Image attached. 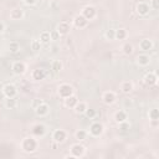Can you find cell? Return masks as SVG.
<instances>
[{
    "instance_id": "1",
    "label": "cell",
    "mask_w": 159,
    "mask_h": 159,
    "mask_svg": "<svg viewBox=\"0 0 159 159\" xmlns=\"http://www.w3.org/2000/svg\"><path fill=\"white\" fill-rule=\"evenodd\" d=\"M39 147L37 140L35 139V137H26L21 140V149L25 153H34Z\"/></svg>"
},
{
    "instance_id": "2",
    "label": "cell",
    "mask_w": 159,
    "mask_h": 159,
    "mask_svg": "<svg viewBox=\"0 0 159 159\" xmlns=\"http://www.w3.org/2000/svg\"><path fill=\"white\" fill-rule=\"evenodd\" d=\"M86 154V148L81 143H76L70 148V155L72 158H82Z\"/></svg>"
},
{
    "instance_id": "3",
    "label": "cell",
    "mask_w": 159,
    "mask_h": 159,
    "mask_svg": "<svg viewBox=\"0 0 159 159\" xmlns=\"http://www.w3.org/2000/svg\"><path fill=\"white\" fill-rule=\"evenodd\" d=\"M57 93H58V96L61 98L65 99V98H67V97H70V96L73 94V87L70 83H62V84L58 86Z\"/></svg>"
},
{
    "instance_id": "4",
    "label": "cell",
    "mask_w": 159,
    "mask_h": 159,
    "mask_svg": "<svg viewBox=\"0 0 159 159\" xmlns=\"http://www.w3.org/2000/svg\"><path fill=\"white\" fill-rule=\"evenodd\" d=\"M103 132H104V127L101 122H93L89 125V134L92 137H99L103 134Z\"/></svg>"
},
{
    "instance_id": "5",
    "label": "cell",
    "mask_w": 159,
    "mask_h": 159,
    "mask_svg": "<svg viewBox=\"0 0 159 159\" xmlns=\"http://www.w3.org/2000/svg\"><path fill=\"white\" fill-rule=\"evenodd\" d=\"M81 14L89 21V20H93V19L97 16V10H96L94 6L87 5V6H84V7L82 9V12H81Z\"/></svg>"
},
{
    "instance_id": "6",
    "label": "cell",
    "mask_w": 159,
    "mask_h": 159,
    "mask_svg": "<svg viewBox=\"0 0 159 159\" xmlns=\"http://www.w3.org/2000/svg\"><path fill=\"white\" fill-rule=\"evenodd\" d=\"M52 139H53L55 143H58V144L63 143V142L67 139V133H66V130H65V129H56V130H53V133H52Z\"/></svg>"
},
{
    "instance_id": "7",
    "label": "cell",
    "mask_w": 159,
    "mask_h": 159,
    "mask_svg": "<svg viewBox=\"0 0 159 159\" xmlns=\"http://www.w3.org/2000/svg\"><path fill=\"white\" fill-rule=\"evenodd\" d=\"M2 94L5 96V98H11L15 97L17 94V88L12 84V83H7L2 87Z\"/></svg>"
},
{
    "instance_id": "8",
    "label": "cell",
    "mask_w": 159,
    "mask_h": 159,
    "mask_svg": "<svg viewBox=\"0 0 159 159\" xmlns=\"http://www.w3.org/2000/svg\"><path fill=\"white\" fill-rule=\"evenodd\" d=\"M102 101L104 104L107 106H112L116 101H117V96L113 91H106L103 94H102Z\"/></svg>"
},
{
    "instance_id": "9",
    "label": "cell",
    "mask_w": 159,
    "mask_h": 159,
    "mask_svg": "<svg viewBox=\"0 0 159 159\" xmlns=\"http://www.w3.org/2000/svg\"><path fill=\"white\" fill-rule=\"evenodd\" d=\"M11 70H12V72H14L15 75H17V76L24 75V73L26 72V63L22 62V61H16V62L12 63Z\"/></svg>"
},
{
    "instance_id": "10",
    "label": "cell",
    "mask_w": 159,
    "mask_h": 159,
    "mask_svg": "<svg viewBox=\"0 0 159 159\" xmlns=\"http://www.w3.org/2000/svg\"><path fill=\"white\" fill-rule=\"evenodd\" d=\"M143 82H144V84H145V86H148V87L155 86V84H157V82H158V76H157L154 72H148V73L144 76Z\"/></svg>"
},
{
    "instance_id": "11",
    "label": "cell",
    "mask_w": 159,
    "mask_h": 159,
    "mask_svg": "<svg viewBox=\"0 0 159 159\" xmlns=\"http://www.w3.org/2000/svg\"><path fill=\"white\" fill-rule=\"evenodd\" d=\"M135 11H137V14H139L140 16H145V15L149 14V11H150V6H149V4L142 1V2H138V4H137V6H135Z\"/></svg>"
},
{
    "instance_id": "12",
    "label": "cell",
    "mask_w": 159,
    "mask_h": 159,
    "mask_svg": "<svg viewBox=\"0 0 159 159\" xmlns=\"http://www.w3.org/2000/svg\"><path fill=\"white\" fill-rule=\"evenodd\" d=\"M87 24H88V20H87L82 14L76 15L75 19H73V25H75L77 29H83V27L87 26Z\"/></svg>"
},
{
    "instance_id": "13",
    "label": "cell",
    "mask_w": 159,
    "mask_h": 159,
    "mask_svg": "<svg viewBox=\"0 0 159 159\" xmlns=\"http://www.w3.org/2000/svg\"><path fill=\"white\" fill-rule=\"evenodd\" d=\"M56 30L58 31V34L61 36H65V35L70 34V31H71V24L67 22V21H62V22H60L57 25V29Z\"/></svg>"
},
{
    "instance_id": "14",
    "label": "cell",
    "mask_w": 159,
    "mask_h": 159,
    "mask_svg": "<svg viewBox=\"0 0 159 159\" xmlns=\"http://www.w3.org/2000/svg\"><path fill=\"white\" fill-rule=\"evenodd\" d=\"M34 137H43L46 133V127L42 123H36L31 129Z\"/></svg>"
},
{
    "instance_id": "15",
    "label": "cell",
    "mask_w": 159,
    "mask_h": 159,
    "mask_svg": "<svg viewBox=\"0 0 159 159\" xmlns=\"http://www.w3.org/2000/svg\"><path fill=\"white\" fill-rule=\"evenodd\" d=\"M48 111H50V107H48V104H46L45 102H42V103H40L37 107H35V113H36V116H39V117L46 116V114L48 113Z\"/></svg>"
},
{
    "instance_id": "16",
    "label": "cell",
    "mask_w": 159,
    "mask_h": 159,
    "mask_svg": "<svg viewBox=\"0 0 159 159\" xmlns=\"http://www.w3.org/2000/svg\"><path fill=\"white\" fill-rule=\"evenodd\" d=\"M119 88H120V92H122V93L129 94V93L134 89V84H133V82H130V81H123V82L120 83Z\"/></svg>"
},
{
    "instance_id": "17",
    "label": "cell",
    "mask_w": 159,
    "mask_h": 159,
    "mask_svg": "<svg viewBox=\"0 0 159 159\" xmlns=\"http://www.w3.org/2000/svg\"><path fill=\"white\" fill-rule=\"evenodd\" d=\"M24 17V10L21 7H15L10 11V19L11 20H21Z\"/></svg>"
},
{
    "instance_id": "18",
    "label": "cell",
    "mask_w": 159,
    "mask_h": 159,
    "mask_svg": "<svg viewBox=\"0 0 159 159\" xmlns=\"http://www.w3.org/2000/svg\"><path fill=\"white\" fill-rule=\"evenodd\" d=\"M46 77V72L43 68H36L32 71V80L35 81H41Z\"/></svg>"
},
{
    "instance_id": "19",
    "label": "cell",
    "mask_w": 159,
    "mask_h": 159,
    "mask_svg": "<svg viewBox=\"0 0 159 159\" xmlns=\"http://www.w3.org/2000/svg\"><path fill=\"white\" fill-rule=\"evenodd\" d=\"M87 108H88L87 103H86V102H81V101H78V102L76 103V106L73 107L75 113H77V114H84V112H86Z\"/></svg>"
},
{
    "instance_id": "20",
    "label": "cell",
    "mask_w": 159,
    "mask_h": 159,
    "mask_svg": "<svg viewBox=\"0 0 159 159\" xmlns=\"http://www.w3.org/2000/svg\"><path fill=\"white\" fill-rule=\"evenodd\" d=\"M77 102H78V98H77V96H75V94H72V96H70V97H67V98L63 99V103H65V106H66L67 108H73Z\"/></svg>"
},
{
    "instance_id": "21",
    "label": "cell",
    "mask_w": 159,
    "mask_h": 159,
    "mask_svg": "<svg viewBox=\"0 0 159 159\" xmlns=\"http://www.w3.org/2000/svg\"><path fill=\"white\" fill-rule=\"evenodd\" d=\"M139 47H140V50H143V51H149V50H152V47H153V42H152V40H149V39H143V40H140V42H139Z\"/></svg>"
},
{
    "instance_id": "22",
    "label": "cell",
    "mask_w": 159,
    "mask_h": 159,
    "mask_svg": "<svg viewBox=\"0 0 159 159\" xmlns=\"http://www.w3.org/2000/svg\"><path fill=\"white\" fill-rule=\"evenodd\" d=\"M149 62H150V57H149L148 55H145V53L138 55V57H137V63H138L139 66H148Z\"/></svg>"
},
{
    "instance_id": "23",
    "label": "cell",
    "mask_w": 159,
    "mask_h": 159,
    "mask_svg": "<svg viewBox=\"0 0 159 159\" xmlns=\"http://www.w3.org/2000/svg\"><path fill=\"white\" fill-rule=\"evenodd\" d=\"M114 120H116V123H120V122L127 120V113L124 111H117L114 113Z\"/></svg>"
},
{
    "instance_id": "24",
    "label": "cell",
    "mask_w": 159,
    "mask_h": 159,
    "mask_svg": "<svg viewBox=\"0 0 159 159\" xmlns=\"http://www.w3.org/2000/svg\"><path fill=\"white\" fill-rule=\"evenodd\" d=\"M127 36H128V32L125 29H118V30H116L114 40H125Z\"/></svg>"
},
{
    "instance_id": "25",
    "label": "cell",
    "mask_w": 159,
    "mask_h": 159,
    "mask_svg": "<svg viewBox=\"0 0 159 159\" xmlns=\"http://www.w3.org/2000/svg\"><path fill=\"white\" fill-rule=\"evenodd\" d=\"M51 41V36H50V31H42L40 34V42L41 43H48Z\"/></svg>"
},
{
    "instance_id": "26",
    "label": "cell",
    "mask_w": 159,
    "mask_h": 159,
    "mask_svg": "<svg viewBox=\"0 0 159 159\" xmlns=\"http://www.w3.org/2000/svg\"><path fill=\"white\" fill-rule=\"evenodd\" d=\"M122 51H123V53H124V55L129 56V55H132V53H133L134 47H133V45H132V43L127 42V43H124V45L122 46Z\"/></svg>"
},
{
    "instance_id": "27",
    "label": "cell",
    "mask_w": 159,
    "mask_h": 159,
    "mask_svg": "<svg viewBox=\"0 0 159 159\" xmlns=\"http://www.w3.org/2000/svg\"><path fill=\"white\" fill-rule=\"evenodd\" d=\"M75 138H76L77 140H80V142L84 140V139L87 138V132H86L84 129H78V130L75 132Z\"/></svg>"
},
{
    "instance_id": "28",
    "label": "cell",
    "mask_w": 159,
    "mask_h": 159,
    "mask_svg": "<svg viewBox=\"0 0 159 159\" xmlns=\"http://www.w3.org/2000/svg\"><path fill=\"white\" fill-rule=\"evenodd\" d=\"M4 104H5V107H6L7 109H12V108H15V107H16L17 102H16L15 97H11V98H6Z\"/></svg>"
},
{
    "instance_id": "29",
    "label": "cell",
    "mask_w": 159,
    "mask_h": 159,
    "mask_svg": "<svg viewBox=\"0 0 159 159\" xmlns=\"http://www.w3.org/2000/svg\"><path fill=\"white\" fill-rule=\"evenodd\" d=\"M148 117H149L150 120H158L159 119V111H158V108L150 109L149 113H148Z\"/></svg>"
},
{
    "instance_id": "30",
    "label": "cell",
    "mask_w": 159,
    "mask_h": 159,
    "mask_svg": "<svg viewBox=\"0 0 159 159\" xmlns=\"http://www.w3.org/2000/svg\"><path fill=\"white\" fill-rule=\"evenodd\" d=\"M51 67H52V70H53V72H60L62 68H63V65H62V62L61 61H58V60H56V61H53L52 62V65H51Z\"/></svg>"
},
{
    "instance_id": "31",
    "label": "cell",
    "mask_w": 159,
    "mask_h": 159,
    "mask_svg": "<svg viewBox=\"0 0 159 159\" xmlns=\"http://www.w3.org/2000/svg\"><path fill=\"white\" fill-rule=\"evenodd\" d=\"M19 50H20V45H19V42H16V41H11V42L9 43V51H10V52L16 53Z\"/></svg>"
},
{
    "instance_id": "32",
    "label": "cell",
    "mask_w": 159,
    "mask_h": 159,
    "mask_svg": "<svg viewBox=\"0 0 159 159\" xmlns=\"http://www.w3.org/2000/svg\"><path fill=\"white\" fill-rule=\"evenodd\" d=\"M118 128H119L120 132H128L130 129V123L127 122V120L120 122V123H118Z\"/></svg>"
},
{
    "instance_id": "33",
    "label": "cell",
    "mask_w": 159,
    "mask_h": 159,
    "mask_svg": "<svg viewBox=\"0 0 159 159\" xmlns=\"http://www.w3.org/2000/svg\"><path fill=\"white\" fill-rule=\"evenodd\" d=\"M31 50L35 51V52H37V51L41 50V42H40V40H32L31 41Z\"/></svg>"
},
{
    "instance_id": "34",
    "label": "cell",
    "mask_w": 159,
    "mask_h": 159,
    "mask_svg": "<svg viewBox=\"0 0 159 159\" xmlns=\"http://www.w3.org/2000/svg\"><path fill=\"white\" fill-rule=\"evenodd\" d=\"M114 36H116V30L114 29H109L106 31V39L107 40H114Z\"/></svg>"
},
{
    "instance_id": "35",
    "label": "cell",
    "mask_w": 159,
    "mask_h": 159,
    "mask_svg": "<svg viewBox=\"0 0 159 159\" xmlns=\"http://www.w3.org/2000/svg\"><path fill=\"white\" fill-rule=\"evenodd\" d=\"M84 114H86L87 118L92 119V118H94V116H96V111H94L93 108H87L86 112H84Z\"/></svg>"
},
{
    "instance_id": "36",
    "label": "cell",
    "mask_w": 159,
    "mask_h": 159,
    "mask_svg": "<svg viewBox=\"0 0 159 159\" xmlns=\"http://www.w3.org/2000/svg\"><path fill=\"white\" fill-rule=\"evenodd\" d=\"M50 36H51V40H58L61 35L58 34L57 30H52V31H50Z\"/></svg>"
},
{
    "instance_id": "37",
    "label": "cell",
    "mask_w": 159,
    "mask_h": 159,
    "mask_svg": "<svg viewBox=\"0 0 159 159\" xmlns=\"http://www.w3.org/2000/svg\"><path fill=\"white\" fill-rule=\"evenodd\" d=\"M152 6L153 9H159V0H152Z\"/></svg>"
},
{
    "instance_id": "38",
    "label": "cell",
    "mask_w": 159,
    "mask_h": 159,
    "mask_svg": "<svg viewBox=\"0 0 159 159\" xmlns=\"http://www.w3.org/2000/svg\"><path fill=\"white\" fill-rule=\"evenodd\" d=\"M24 2L26 5H29V6H32V5H35L37 2V0H24Z\"/></svg>"
},
{
    "instance_id": "39",
    "label": "cell",
    "mask_w": 159,
    "mask_h": 159,
    "mask_svg": "<svg viewBox=\"0 0 159 159\" xmlns=\"http://www.w3.org/2000/svg\"><path fill=\"white\" fill-rule=\"evenodd\" d=\"M5 31V24L2 21H0V34H2Z\"/></svg>"
},
{
    "instance_id": "40",
    "label": "cell",
    "mask_w": 159,
    "mask_h": 159,
    "mask_svg": "<svg viewBox=\"0 0 159 159\" xmlns=\"http://www.w3.org/2000/svg\"><path fill=\"white\" fill-rule=\"evenodd\" d=\"M40 103H42V101H41V99H36V101H34V103H32L34 108H35V107H37V106H39Z\"/></svg>"
},
{
    "instance_id": "41",
    "label": "cell",
    "mask_w": 159,
    "mask_h": 159,
    "mask_svg": "<svg viewBox=\"0 0 159 159\" xmlns=\"http://www.w3.org/2000/svg\"><path fill=\"white\" fill-rule=\"evenodd\" d=\"M46 1H48V2H51V1H53V0H46Z\"/></svg>"
}]
</instances>
